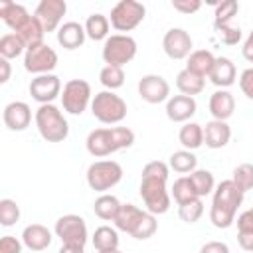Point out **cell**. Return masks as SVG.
<instances>
[{"label":"cell","mask_w":253,"mask_h":253,"mask_svg":"<svg viewBox=\"0 0 253 253\" xmlns=\"http://www.w3.org/2000/svg\"><path fill=\"white\" fill-rule=\"evenodd\" d=\"M168 182V164L152 160L142 168L140 174V198L146 206V211L152 215H162L170 210V194L166 190Z\"/></svg>","instance_id":"obj_1"},{"label":"cell","mask_w":253,"mask_h":253,"mask_svg":"<svg viewBox=\"0 0 253 253\" xmlns=\"http://www.w3.org/2000/svg\"><path fill=\"white\" fill-rule=\"evenodd\" d=\"M243 196L245 194L231 180L219 182L213 190V200H211V208H210V221L217 229L231 227L235 221L237 208L243 204Z\"/></svg>","instance_id":"obj_2"},{"label":"cell","mask_w":253,"mask_h":253,"mask_svg":"<svg viewBox=\"0 0 253 253\" xmlns=\"http://www.w3.org/2000/svg\"><path fill=\"white\" fill-rule=\"evenodd\" d=\"M134 144V132L128 126H103L89 132L85 146L87 152L95 158L109 156L117 150L128 148Z\"/></svg>","instance_id":"obj_3"},{"label":"cell","mask_w":253,"mask_h":253,"mask_svg":"<svg viewBox=\"0 0 253 253\" xmlns=\"http://www.w3.org/2000/svg\"><path fill=\"white\" fill-rule=\"evenodd\" d=\"M115 227L119 231L128 233L130 237L142 241L156 233L158 221H156V215H152L150 211L140 210L132 204H123L115 217Z\"/></svg>","instance_id":"obj_4"},{"label":"cell","mask_w":253,"mask_h":253,"mask_svg":"<svg viewBox=\"0 0 253 253\" xmlns=\"http://www.w3.org/2000/svg\"><path fill=\"white\" fill-rule=\"evenodd\" d=\"M34 119H36L38 132L45 142H63L69 136L67 119L63 117V113L53 103L40 105Z\"/></svg>","instance_id":"obj_5"},{"label":"cell","mask_w":253,"mask_h":253,"mask_svg":"<svg viewBox=\"0 0 253 253\" xmlns=\"http://www.w3.org/2000/svg\"><path fill=\"white\" fill-rule=\"evenodd\" d=\"M91 113L103 125H119L126 117V103L113 91H101L91 101Z\"/></svg>","instance_id":"obj_6"},{"label":"cell","mask_w":253,"mask_h":253,"mask_svg":"<svg viewBox=\"0 0 253 253\" xmlns=\"http://www.w3.org/2000/svg\"><path fill=\"white\" fill-rule=\"evenodd\" d=\"M103 61L107 65H115V67H123L126 63H130L136 55V42L134 38L126 36V34H113L105 40L103 43Z\"/></svg>","instance_id":"obj_7"},{"label":"cell","mask_w":253,"mask_h":253,"mask_svg":"<svg viewBox=\"0 0 253 253\" xmlns=\"http://www.w3.org/2000/svg\"><path fill=\"white\" fill-rule=\"evenodd\" d=\"M123 180V166L115 160H97L87 168V184L91 190L105 194Z\"/></svg>","instance_id":"obj_8"},{"label":"cell","mask_w":253,"mask_h":253,"mask_svg":"<svg viewBox=\"0 0 253 253\" xmlns=\"http://www.w3.org/2000/svg\"><path fill=\"white\" fill-rule=\"evenodd\" d=\"M144 16H146V8L142 2L121 0L119 4L113 6L109 22L117 32H130L144 20Z\"/></svg>","instance_id":"obj_9"},{"label":"cell","mask_w":253,"mask_h":253,"mask_svg":"<svg viewBox=\"0 0 253 253\" xmlns=\"http://www.w3.org/2000/svg\"><path fill=\"white\" fill-rule=\"evenodd\" d=\"M91 85L85 79H69L61 91L63 111H67L69 115H81L91 105Z\"/></svg>","instance_id":"obj_10"},{"label":"cell","mask_w":253,"mask_h":253,"mask_svg":"<svg viewBox=\"0 0 253 253\" xmlns=\"http://www.w3.org/2000/svg\"><path fill=\"white\" fill-rule=\"evenodd\" d=\"M57 67V53L53 47H49L45 42L30 45L24 53V69L34 75H45L51 73Z\"/></svg>","instance_id":"obj_11"},{"label":"cell","mask_w":253,"mask_h":253,"mask_svg":"<svg viewBox=\"0 0 253 253\" xmlns=\"http://www.w3.org/2000/svg\"><path fill=\"white\" fill-rule=\"evenodd\" d=\"M55 235L61 239L63 245H81L85 247L87 243V225L85 219L77 213H65L55 221L53 227Z\"/></svg>","instance_id":"obj_12"},{"label":"cell","mask_w":253,"mask_h":253,"mask_svg":"<svg viewBox=\"0 0 253 253\" xmlns=\"http://www.w3.org/2000/svg\"><path fill=\"white\" fill-rule=\"evenodd\" d=\"M30 95L34 101H38L40 105H49L51 101H55L57 97H61V81L57 75L53 73H45V75H36L30 81L28 87Z\"/></svg>","instance_id":"obj_13"},{"label":"cell","mask_w":253,"mask_h":253,"mask_svg":"<svg viewBox=\"0 0 253 253\" xmlns=\"http://www.w3.org/2000/svg\"><path fill=\"white\" fill-rule=\"evenodd\" d=\"M192 36L184 28H170L162 38V49L170 59H188L194 51Z\"/></svg>","instance_id":"obj_14"},{"label":"cell","mask_w":253,"mask_h":253,"mask_svg":"<svg viewBox=\"0 0 253 253\" xmlns=\"http://www.w3.org/2000/svg\"><path fill=\"white\" fill-rule=\"evenodd\" d=\"M138 95L142 101L150 105H158L170 99V85L162 75L148 73V75H142L138 81Z\"/></svg>","instance_id":"obj_15"},{"label":"cell","mask_w":253,"mask_h":253,"mask_svg":"<svg viewBox=\"0 0 253 253\" xmlns=\"http://www.w3.org/2000/svg\"><path fill=\"white\" fill-rule=\"evenodd\" d=\"M65 12H67L65 0H42L36 8L34 16L38 18V22L43 26L45 32H53V30H59V24H61Z\"/></svg>","instance_id":"obj_16"},{"label":"cell","mask_w":253,"mask_h":253,"mask_svg":"<svg viewBox=\"0 0 253 253\" xmlns=\"http://www.w3.org/2000/svg\"><path fill=\"white\" fill-rule=\"evenodd\" d=\"M2 121L4 125L14 130V132H20V130H26L32 123V109L28 103L24 101H12L4 107V113H2Z\"/></svg>","instance_id":"obj_17"},{"label":"cell","mask_w":253,"mask_h":253,"mask_svg":"<svg viewBox=\"0 0 253 253\" xmlns=\"http://www.w3.org/2000/svg\"><path fill=\"white\" fill-rule=\"evenodd\" d=\"M196 99L188 95H174L166 101V117L172 123H190V119L196 115Z\"/></svg>","instance_id":"obj_18"},{"label":"cell","mask_w":253,"mask_h":253,"mask_svg":"<svg viewBox=\"0 0 253 253\" xmlns=\"http://www.w3.org/2000/svg\"><path fill=\"white\" fill-rule=\"evenodd\" d=\"M0 18L16 34V32H20L28 24V20L32 16H30V12L22 4H16L12 0H0Z\"/></svg>","instance_id":"obj_19"},{"label":"cell","mask_w":253,"mask_h":253,"mask_svg":"<svg viewBox=\"0 0 253 253\" xmlns=\"http://www.w3.org/2000/svg\"><path fill=\"white\" fill-rule=\"evenodd\" d=\"M208 79L219 87V89H227L235 83L237 79V69H235V63L229 59V57H215L213 61V67L208 75Z\"/></svg>","instance_id":"obj_20"},{"label":"cell","mask_w":253,"mask_h":253,"mask_svg":"<svg viewBox=\"0 0 253 253\" xmlns=\"http://www.w3.org/2000/svg\"><path fill=\"white\" fill-rule=\"evenodd\" d=\"M51 231L42 223H30L22 231V243L30 251H43L51 245Z\"/></svg>","instance_id":"obj_21"},{"label":"cell","mask_w":253,"mask_h":253,"mask_svg":"<svg viewBox=\"0 0 253 253\" xmlns=\"http://www.w3.org/2000/svg\"><path fill=\"white\" fill-rule=\"evenodd\" d=\"M231 138V128L227 125V121H215L211 119L210 123H206L204 126V142L208 148H223Z\"/></svg>","instance_id":"obj_22"},{"label":"cell","mask_w":253,"mask_h":253,"mask_svg":"<svg viewBox=\"0 0 253 253\" xmlns=\"http://www.w3.org/2000/svg\"><path fill=\"white\" fill-rule=\"evenodd\" d=\"M85 26H81L79 22H65L59 26L57 30V43L63 49H77L85 43Z\"/></svg>","instance_id":"obj_23"},{"label":"cell","mask_w":253,"mask_h":253,"mask_svg":"<svg viewBox=\"0 0 253 253\" xmlns=\"http://www.w3.org/2000/svg\"><path fill=\"white\" fill-rule=\"evenodd\" d=\"M208 107H210V113L215 121H227L235 111V99L227 89H217L210 97Z\"/></svg>","instance_id":"obj_24"},{"label":"cell","mask_w":253,"mask_h":253,"mask_svg":"<svg viewBox=\"0 0 253 253\" xmlns=\"http://www.w3.org/2000/svg\"><path fill=\"white\" fill-rule=\"evenodd\" d=\"M213 61H215V55H213L210 49H194V51L188 55L186 69L206 79V77L210 75L211 67H213Z\"/></svg>","instance_id":"obj_25"},{"label":"cell","mask_w":253,"mask_h":253,"mask_svg":"<svg viewBox=\"0 0 253 253\" xmlns=\"http://www.w3.org/2000/svg\"><path fill=\"white\" fill-rule=\"evenodd\" d=\"M176 87L182 95H188V97H194V95H200L206 87V79L188 71L186 67L176 75Z\"/></svg>","instance_id":"obj_26"},{"label":"cell","mask_w":253,"mask_h":253,"mask_svg":"<svg viewBox=\"0 0 253 253\" xmlns=\"http://www.w3.org/2000/svg\"><path fill=\"white\" fill-rule=\"evenodd\" d=\"M121 206H123V204L119 202V198H115V196H111V194H101V196L95 200V204H93V211H95V215H97L99 219H103V221H115V217H117Z\"/></svg>","instance_id":"obj_27"},{"label":"cell","mask_w":253,"mask_h":253,"mask_svg":"<svg viewBox=\"0 0 253 253\" xmlns=\"http://www.w3.org/2000/svg\"><path fill=\"white\" fill-rule=\"evenodd\" d=\"M85 34L89 40L93 42H101V40H107L109 38V28H111V22L105 14H91L87 16L85 20Z\"/></svg>","instance_id":"obj_28"},{"label":"cell","mask_w":253,"mask_h":253,"mask_svg":"<svg viewBox=\"0 0 253 253\" xmlns=\"http://www.w3.org/2000/svg\"><path fill=\"white\" fill-rule=\"evenodd\" d=\"M178 140L186 150H196L204 144V126L198 123H184L178 132Z\"/></svg>","instance_id":"obj_29"},{"label":"cell","mask_w":253,"mask_h":253,"mask_svg":"<svg viewBox=\"0 0 253 253\" xmlns=\"http://www.w3.org/2000/svg\"><path fill=\"white\" fill-rule=\"evenodd\" d=\"M91 241H93V247H95L99 253L119 249V233H117V229L111 227V225H101V227H97Z\"/></svg>","instance_id":"obj_30"},{"label":"cell","mask_w":253,"mask_h":253,"mask_svg":"<svg viewBox=\"0 0 253 253\" xmlns=\"http://www.w3.org/2000/svg\"><path fill=\"white\" fill-rule=\"evenodd\" d=\"M26 49H28L26 42L18 34H14V32L4 34L0 38V57H4L8 61L18 57V55H22V53H26Z\"/></svg>","instance_id":"obj_31"},{"label":"cell","mask_w":253,"mask_h":253,"mask_svg":"<svg viewBox=\"0 0 253 253\" xmlns=\"http://www.w3.org/2000/svg\"><path fill=\"white\" fill-rule=\"evenodd\" d=\"M168 166L178 172V174H192L196 168H198V158L192 150H176L170 154V162Z\"/></svg>","instance_id":"obj_32"},{"label":"cell","mask_w":253,"mask_h":253,"mask_svg":"<svg viewBox=\"0 0 253 253\" xmlns=\"http://www.w3.org/2000/svg\"><path fill=\"white\" fill-rule=\"evenodd\" d=\"M188 178H190L198 198H204L215 190V180H213V174L210 170H198L196 168L192 174H188Z\"/></svg>","instance_id":"obj_33"},{"label":"cell","mask_w":253,"mask_h":253,"mask_svg":"<svg viewBox=\"0 0 253 253\" xmlns=\"http://www.w3.org/2000/svg\"><path fill=\"white\" fill-rule=\"evenodd\" d=\"M170 196L174 198V202H176L178 206L188 204V202H192V200H198V194L194 192V186H192V182H190L188 176H180L178 180H174Z\"/></svg>","instance_id":"obj_34"},{"label":"cell","mask_w":253,"mask_h":253,"mask_svg":"<svg viewBox=\"0 0 253 253\" xmlns=\"http://www.w3.org/2000/svg\"><path fill=\"white\" fill-rule=\"evenodd\" d=\"M239 12V4L235 0H225L221 4L215 6V12H213V28H221V26H229L231 20L237 16Z\"/></svg>","instance_id":"obj_35"},{"label":"cell","mask_w":253,"mask_h":253,"mask_svg":"<svg viewBox=\"0 0 253 253\" xmlns=\"http://www.w3.org/2000/svg\"><path fill=\"white\" fill-rule=\"evenodd\" d=\"M99 81H101L103 87H107V91H115V89L123 87V83H125V71H123V67L105 65L99 71Z\"/></svg>","instance_id":"obj_36"},{"label":"cell","mask_w":253,"mask_h":253,"mask_svg":"<svg viewBox=\"0 0 253 253\" xmlns=\"http://www.w3.org/2000/svg\"><path fill=\"white\" fill-rule=\"evenodd\" d=\"M231 182L245 194L249 190H253V164H239L235 170H233V176H231Z\"/></svg>","instance_id":"obj_37"},{"label":"cell","mask_w":253,"mask_h":253,"mask_svg":"<svg viewBox=\"0 0 253 253\" xmlns=\"http://www.w3.org/2000/svg\"><path fill=\"white\" fill-rule=\"evenodd\" d=\"M202 213H204V202H202V198L178 206V215L186 223H196L202 217Z\"/></svg>","instance_id":"obj_38"},{"label":"cell","mask_w":253,"mask_h":253,"mask_svg":"<svg viewBox=\"0 0 253 253\" xmlns=\"http://www.w3.org/2000/svg\"><path fill=\"white\" fill-rule=\"evenodd\" d=\"M18 219H20V206L10 198L0 200V223L4 227H10Z\"/></svg>","instance_id":"obj_39"},{"label":"cell","mask_w":253,"mask_h":253,"mask_svg":"<svg viewBox=\"0 0 253 253\" xmlns=\"http://www.w3.org/2000/svg\"><path fill=\"white\" fill-rule=\"evenodd\" d=\"M217 36H219V40H221L225 45H235V43L241 40V30L229 24V26L217 28Z\"/></svg>","instance_id":"obj_40"},{"label":"cell","mask_w":253,"mask_h":253,"mask_svg":"<svg viewBox=\"0 0 253 253\" xmlns=\"http://www.w3.org/2000/svg\"><path fill=\"white\" fill-rule=\"evenodd\" d=\"M239 89H241V93L247 99L253 101V67H247V69L241 71V75H239Z\"/></svg>","instance_id":"obj_41"},{"label":"cell","mask_w":253,"mask_h":253,"mask_svg":"<svg viewBox=\"0 0 253 253\" xmlns=\"http://www.w3.org/2000/svg\"><path fill=\"white\" fill-rule=\"evenodd\" d=\"M172 8L178 10L180 14H194L202 8L200 0H172Z\"/></svg>","instance_id":"obj_42"},{"label":"cell","mask_w":253,"mask_h":253,"mask_svg":"<svg viewBox=\"0 0 253 253\" xmlns=\"http://www.w3.org/2000/svg\"><path fill=\"white\" fill-rule=\"evenodd\" d=\"M22 241L14 235H4L0 239V253H22Z\"/></svg>","instance_id":"obj_43"},{"label":"cell","mask_w":253,"mask_h":253,"mask_svg":"<svg viewBox=\"0 0 253 253\" xmlns=\"http://www.w3.org/2000/svg\"><path fill=\"white\" fill-rule=\"evenodd\" d=\"M237 231H253V211L251 210L237 215Z\"/></svg>","instance_id":"obj_44"},{"label":"cell","mask_w":253,"mask_h":253,"mask_svg":"<svg viewBox=\"0 0 253 253\" xmlns=\"http://www.w3.org/2000/svg\"><path fill=\"white\" fill-rule=\"evenodd\" d=\"M200 253H229V247L223 241H208L202 245Z\"/></svg>","instance_id":"obj_45"},{"label":"cell","mask_w":253,"mask_h":253,"mask_svg":"<svg viewBox=\"0 0 253 253\" xmlns=\"http://www.w3.org/2000/svg\"><path fill=\"white\" fill-rule=\"evenodd\" d=\"M237 241L243 251H253V231H237Z\"/></svg>","instance_id":"obj_46"},{"label":"cell","mask_w":253,"mask_h":253,"mask_svg":"<svg viewBox=\"0 0 253 253\" xmlns=\"http://www.w3.org/2000/svg\"><path fill=\"white\" fill-rule=\"evenodd\" d=\"M241 55L249 61V63H253V30L249 32V36H247V40L243 42V47H241Z\"/></svg>","instance_id":"obj_47"},{"label":"cell","mask_w":253,"mask_h":253,"mask_svg":"<svg viewBox=\"0 0 253 253\" xmlns=\"http://www.w3.org/2000/svg\"><path fill=\"white\" fill-rule=\"evenodd\" d=\"M10 73H12L10 61H8V59H4V57H0V83H2V85H4V83H8Z\"/></svg>","instance_id":"obj_48"},{"label":"cell","mask_w":253,"mask_h":253,"mask_svg":"<svg viewBox=\"0 0 253 253\" xmlns=\"http://www.w3.org/2000/svg\"><path fill=\"white\" fill-rule=\"evenodd\" d=\"M57 253H85V247L81 245H61Z\"/></svg>","instance_id":"obj_49"},{"label":"cell","mask_w":253,"mask_h":253,"mask_svg":"<svg viewBox=\"0 0 253 253\" xmlns=\"http://www.w3.org/2000/svg\"><path fill=\"white\" fill-rule=\"evenodd\" d=\"M103 253H121L119 249H113V251H103Z\"/></svg>","instance_id":"obj_50"},{"label":"cell","mask_w":253,"mask_h":253,"mask_svg":"<svg viewBox=\"0 0 253 253\" xmlns=\"http://www.w3.org/2000/svg\"><path fill=\"white\" fill-rule=\"evenodd\" d=\"M251 211H253V208H251Z\"/></svg>","instance_id":"obj_51"}]
</instances>
